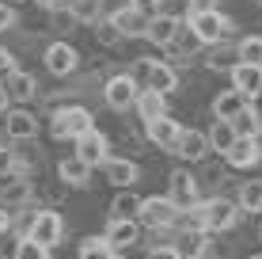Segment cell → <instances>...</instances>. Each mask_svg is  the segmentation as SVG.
I'll use <instances>...</instances> for the list:
<instances>
[{"label": "cell", "mask_w": 262, "mask_h": 259, "mask_svg": "<svg viewBox=\"0 0 262 259\" xmlns=\"http://www.w3.org/2000/svg\"><path fill=\"white\" fill-rule=\"evenodd\" d=\"M198 217H202V229H205V233L221 236V233H232V229L243 221V210H239L232 198L213 194V198H202V202H198Z\"/></svg>", "instance_id": "1"}, {"label": "cell", "mask_w": 262, "mask_h": 259, "mask_svg": "<svg viewBox=\"0 0 262 259\" xmlns=\"http://www.w3.org/2000/svg\"><path fill=\"white\" fill-rule=\"evenodd\" d=\"M137 221L144 229H152V233H167V229H175L179 221H183V210H179L167 194H152V198H141Z\"/></svg>", "instance_id": "2"}, {"label": "cell", "mask_w": 262, "mask_h": 259, "mask_svg": "<svg viewBox=\"0 0 262 259\" xmlns=\"http://www.w3.org/2000/svg\"><path fill=\"white\" fill-rule=\"evenodd\" d=\"M186 31H190L202 46H221L224 34L232 31V23H228V15H224V12L205 8V12H190V15H186Z\"/></svg>", "instance_id": "3"}, {"label": "cell", "mask_w": 262, "mask_h": 259, "mask_svg": "<svg viewBox=\"0 0 262 259\" xmlns=\"http://www.w3.org/2000/svg\"><path fill=\"white\" fill-rule=\"evenodd\" d=\"M92 126H95V118H92V111H88V107H57V111H53V118H50L53 141H76L80 133H88Z\"/></svg>", "instance_id": "4"}, {"label": "cell", "mask_w": 262, "mask_h": 259, "mask_svg": "<svg viewBox=\"0 0 262 259\" xmlns=\"http://www.w3.org/2000/svg\"><path fill=\"white\" fill-rule=\"evenodd\" d=\"M27 236L38 240L42 248H57L61 240H65V217H61L53 206L34 210V221H31V229H27Z\"/></svg>", "instance_id": "5"}, {"label": "cell", "mask_w": 262, "mask_h": 259, "mask_svg": "<svg viewBox=\"0 0 262 259\" xmlns=\"http://www.w3.org/2000/svg\"><path fill=\"white\" fill-rule=\"evenodd\" d=\"M167 198L175 202L179 210H190L202 202V183H198L194 172H186V168H175V172L167 175Z\"/></svg>", "instance_id": "6"}, {"label": "cell", "mask_w": 262, "mask_h": 259, "mask_svg": "<svg viewBox=\"0 0 262 259\" xmlns=\"http://www.w3.org/2000/svg\"><path fill=\"white\" fill-rule=\"evenodd\" d=\"M137 92H141L137 76L118 73V76H111V80L103 84V103L111 107V111H129V107L137 103Z\"/></svg>", "instance_id": "7"}, {"label": "cell", "mask_w": 262, "mask_h": 259, "mask_svg": "<svg viewBox=\"0 0 262 259\" xmlns=\"http://www.w3.org/2000/svg\"><path fill=\"white\" fill-rule=\"evenodd\" d=\"M141 73H144V88H152V92H164L171 95L179 88V69L167 65V61H156V57H141Z\"/></svg>", "instance_id": "8"}, {"label": "cell", "mask_w": 262, "mask_h": 259, "mask_svg": "<svg viewBox=\"0 0 262 259\" xmlns=\"http://www.w3.org/2000/svg\"><path fill=\"white\" fill-rule=\"evenodd\" d=\"M144 137H148L156 149H164V153H175L179 137H183V122H175L171 114H160V118L144 122Z\"/></svg>", "instance_id": "9"}, {"label": "cell", "mask_w": 262, "mask_h": 259, "mask_svg": "<svg viewBox=\"0 0 262 259\" xmlns=\"http://www.w3.org/2000/svg\"><path fill=\"white\" fill-rule=\"evenodd\" d=\"M209 236L213 233H205L202 225H175V240H171V244H175V252L183 259H202Z\"/></svg>", "instance_id": "10"}, {"label": "cell", "mask_w": 262, "mask_h": 259, "mask_svg": "<svg viewBox=\"0 0 262 259\" xmlns=\"http://www.w3.org/2000/svg\"><path fill=\"white\" fill-rule=\"evenodd\" d=\"M76 156L84 160V164H92V168H103L106 156H111V141H106V133H99L95 126L88 133H80V137H76Z\"/></svg>", "instance_id": "11"}, {"label": "cell", "mask_w": 262, "mask_h": 259, "mask_svg": "<svg viewBox=\"0 0 262 259\" xmlns=\"http://www.w3.org/2000/svg\"><path fill=\"white\" fill-rule=\"evenodd\" d=\"M111 27L122 34V38H141L144 34V27H148V15L141 12V8H133V4H122V8H114L111 15Z\"/></svg>", "instance_id": "12"}, {"label": "cell", "mask_w": 262, "mask_h": 259, "mask_svg": "<svg viewBox=\"0 0 262 259\" xmlns=\"http://www.w3.org/2000/svg\"><path fill=\"white\" fill-rule=\"evenodd\" d=\"M42 61H46V69L53 76H72L80 65V53L76 46H69V42H50L46 53H42Z\"/></svg>", "instance_id": "13"}, {"label": "cell", "mask_w": 262, "mask_h": 259, "mask_svg": "<svg viewBox=\"0 0 262 259\" xmlns=\"http://www.w3.org/2000/svg\"><path fill=\"white\" fill-rule=\"evenodd\" d=\"M232 76V88L243 95V99H258L262 95V65H247V61H236L228 69Z\"/></svg>", "instance_id": "14"}, {"label": "cell", "mask_w": 262, "mask_h": 259, "mask_svg": "<svg viewBox=\"0 0 262 259\" xmlns=\"http://www.w3.org/2000/svg\"><path fill=\"white\" fill-rule=\"evenodd\" d=\"M179 31H183V19H175V15H167V12H152L148 27H144V38H148L152 46H171V42L179 38Z\"/></svg>", "instance_id": "15"}, {"label": "cell", "mask_w": 262, "mask_h": 259, "mask_svg": "<svg viewBox=\"0 0 262 259\" xmlns=\"http://www.w3.org/2000/svg\"><path fill=\"white\" fill-rule=\"evenodd\" d=\"M4 133H8V141H31L38 133V118L27 107H8L4 111Z\"/></svg>", "instance_id": "16"}, {"label": "cell", "mask_w": 262, "mask_h": 259, "mask_svg": "<svg viewBox=\"0 0 262 259\" xmlns=\"http://www.w3.org/2000/svg\"><path fill=\"white\" fill-rule=\"evenodd\" d=\"M103 236L111 240L118 252H125V248H133V244L141 240V221H137V217H106Z\"/></svg>", "instance_id": "17"}, {"label": "cell", "mask_w": 262, "mask_h": 259, "mask_svg": "<svg viewBox=\"0 0 262 259\" xmlns=\"http://www.w3.org/2000/svg\"><path fill=\"white\" fill-rule=\"evenodd\" d=\"M4 92H8V99L12 103H31L34 95H38V80H34L31 73H27V69H8V76H4Z\"/></svg>", "instance_id": "18"}, {"label": "cell", "mask_w": 262, "mask_h": 259, "mask_svg": "<svg viewBox=\"0 0 262 259\" xmlns=\"http://www.w3.org/2000/svg\"><path fill=\"white\" fill-rule=\"evenodd\" d=\"M31 198H34V187L27 175H8V183L0 187V206L4 210H23V206H31Z\"/></svg>", "instance_id": "19"}, {"label": "cell", "mask_w": 262, "mask_h": 259, "mask_svg": "<svg viewBox=\"0 0 262 259\" xmlns=\"http://www.w3.org/2000/svg\"><path fill=\"white\" fill-rule=\"evenodd\" d=\"M258 160H262L258 137H236V141H232V149L224 153V164H228V168H255Z\"/></svg>", "instance_id": "20"}, {"label": "cell", "mask_w": 262, "mask_h": 259, "mask_svg": "<svg viewBox=\"0 0 262 259\" xmlns=\"http://www.w3.org/2000/svg\"><path fill=\"white\" fill-rule=\"evenodd\" d=\"M92 172H95V168H92V164H84V160H80L76 153L65 156V160L57 164V180L65 183V187H88V183H92Z\"/></svg>", "instance_id": "21"}, {"label": "cell", "mask_w": 262, "mask_h": 259, "mask_svg": "<svg viewBox=\"0 0 262 259\" xmlns=\"http://www.w3.org/2000/svg\"><path fill=\"white\" fill-rule=\"evenodd\" d=\"M103 175H106V183H114V187H133L137 175H141V168L133 164V160H125V156H106Z\"/></svg>", "instance_id": "22"}, {"label": "cell", "mask_w": 262, "mask_h": 259, "mask_svg": "<svg viewBox=\"0 0 262 259\" xmlns=\"http://www.w3.org/2000/svg\"><path fill=\"white\" fill-rule=\"evenodd\" d=\"M175 153L183 156V160H190V164L205 160V153H209V137H205V130H186L183 126V137H179Z\"/></svg>", "instance_id": "23"}, {"label": "cell", "mask_w": 262, "mask_h": 259, "mask_svg": "<svg viewBox=\"0 0 262 259\" xmlns=\"http://www.w3.org/2000/svg\"><path fill=\"white\" fill-rule=\"evenodd\" d=\"M232 130H236V137H262V114H258V107H251V99L236 111Z\"/></svg>", "instance_id": "24"}, {"label": "cell", "mask_w": 262, "mask_h": 259, "mask_svg": "<svg viewBox=\"0 0 262 259\" xmlns=\"http://www.w3.org/2000/svg\"><path fill=\"white\" fill-rule=\"evenodd\" d=\"M76 259H122V252H118V248H114L103 233H95V236H84V240H80Z\"/></svg>", "instance_id": "25"}, {"label": "cell", "mask_w": 262, "mask_h": 259, "mask_svg": "<svg viewBox=\"0 0 262 259\" xmlns=\"http://www.w3.org/2000/svg\"><path fill=\"white\" fill-rule=\"evenodd\" d=\"M133 107H137L141 122H152V118H160V114H167V95L144 88V92H137V103H133Z\"/></svg>", "instance_id": "26"}, {"label": "cell", "mask_w": 262, "mask_h": 259, "mask_svg": "<svg viewBox=\"0 0 262 259\" xmlns=\"http://www.w3.org/2000/svg\"><path fill=\"white\" fill-rule=\"evenodd\" d=\"M141 213V194L129 187H118V194L111 198V217H137Z\"/></svg>", "instance_id": "27"}, {"label": "cell", "mask_w": 262, "mask_h": 259, "mask_svg": "<svg viewBox=\"0 0 262 259\" xmlns=\"http://www.w3.org/2000/svg\"><path fill=\"white\" fill-rule=\"evenodd\" d=\"M205 137H209V153H228L232 149V141H236V130H232V122H224V118H216L213 126H209V133H205Z\"/></svg>", "instance_id": "28"}, {"label": "cell", "mask_w": 262, "mask_h": 259, "mask_svg": "<svg viewBox=\"0 0 262 259\" xmlns=\"http://www.w3.org/2000/svg\"><path fill=\"white\" fill-rule=\"evenodd\" d=\"M236 206H239L243 213H262V180H247V183H239Z\"/></svg>", "instance_id": "29"}, {"label": "cell", "mask_w": 262, "mask_h": 259, "mask_svg": "<svg viewBox=\"0 0 262 259\" xmlns=\"http://www.w3.org/2000/svg\"><path fill=\"white\" fill-rule=\"evenodd\" d=\"M243 103H247V99H243V95L236 92V88H228V92H221V95L213 99V118L232 122V118H236V111H239Z\"/></svg>", "instance_id": "30"}, {"label": "cell", "mask_w": 262, "mask_h": 259, "mask_svg": "<svg viewBox=\"0 0 262 259\" xmlns=\"http://www.w3.org/2000/svg\"><path fill=\"white\" fill-rule=\"evenodd\" d=\"M76 23H99L103 19V0H65Z\"/></svg>", "instance_id": "31"}, {"label": "cell", "mask_w": 262, "mask_h": 259, "mask_svg": "<svg viewBox=\"0 0 262 259\" xmlns=\"http://www.w3.org/2000/svg\"><path fill=\"white\" fill-rule=\"evenodd\" d=\"M236 61H247V65H262V34H247L236 46Z\"/></svg>", "instance_id": "32"}, {"label": "cell", "mask_w": 262, "mask_h": 259, "mask_svg": "<svg viewBox=\"0 0 262 259\" xmlns=\"http://www.w3.org/2000/svg\"><path fill=\"white\" fill-rule=\"evenodd\" d=\"M12 259H50V248H42L38 240H31V236H15Z\"/></svg>", "instance_id": "33"}, {"label": "cell", "mask_w": 262, "mask_h": 259, "mask_svg": "<svg viewBox=\"0 0 262 259\" xmlns=\"http://www.w3.org/2000/svg\"><path fill=\"white\" fill-rule=\"evenodd\" d=\"M160 12L175 15V19L186 23V15H190V0H160Z\"/></svg>", "instance_id": "34"}, {"label": "cell", "mask_w": 262, "mask_h": 259, "mask_svg": "<svg viewBox=\"0 0 262 259\" xmlns=\"http://www.w3.org/2000/svg\"><path fill=\"white\" fill-rule=\"evenodd\" d=\"M8 175H15V149L0 145V180H8Z\"/></svg>", "instance_id": "35"}, {"label": "cell", "mask_w": 262, "mask_h": 259, "mask_svg": "<svg viewBox=\"0 0 262 259\" xmlns=\"http://www.w3.org/2000/svg\"><path fill=\"white\" fill-rule=\"evenodd\" d=\"M99 42H103V46H118L122 42V34L111 27V19H99Z\"/></svg>", "instance_id": "36"}, {"label": "cell", "mask_w": 262, "mask_h": 259, "mask_svg": "<svg viewBox=\"0 0 262 259\" xmlns=\"http://www.w3.org/2000/svg\"><path fill=\"white\" fill-rule=\"evenodd\" d=\"M209 65H213V69H224V73H228V69L236 65V50H216Z\"/></svg>", "instance_id": "37"}, {"label": "cell", "mask_w": 262, "mask_h": 259, "mask_svg": "<svg viewBox=\"0 0 262 259\" xmlns=\"http://www.w3.org/2000/svg\"><path fill=\"white\" fill-rule=\"evenodd\" d=\"M144 259H183V255L175 252V244H156V248H148Z\"/></svg>", "instance_id": "38"}, {"label": "cell", "mask_w": 262, "mask_h": 259, "mask_svg": "<svg viewBox=\"0 0 262 259\" xmlns=\"http://www.w3.org/2000/svg\"><path fill=\"white\" fill-rule=\"evenodd\" d=\"M12 23H15V8L8 4V0H0V31H8Z\"/></svg>", "instance_id": "39"}, {"label": "cell", "mask_w": 262, "mask_h": 259, "mask_svg": "<svg viewBox=\"0 0 262 259\" xmlns=\"http://www.w3.org/2000/svg\"><path fill=\"white\" fill-rule=\"evenodd\" d=\"M133 8H141L144 15H152V12H160V0H129Z\"/></svg>", "instance_id": "40"}, {"label": "cell", "mask_w": 262, "mask_h": 259, "mask_svg": "<svg viewBox=\"0 0 262 259\" xmlns=\"http://www.w3.org/2000/svg\"><path fill=\"white\" fill-rule=\"evenodd\" d=\"M8 229H12V210L0 206V233H8Z\"/></svg>", "instance_id": "41"}, {"label": "cell", "mask_w": 262, "mask_h": 259, "mask_svg": "<svg viewBox=\"0 0 262 259\" xmlns=\"http://www.w3.org/2000/svg\"><path fill=\"white\" fill-rule=\"evenodd\" d=\"M205 8H216V0H190V12H205Z\"/></svg>", "instance_id": "42"}, {"label": "cell", "mask_w": 262, "mask_h": 259, "mask_svg": "<svg viewBox=\"0 0 262 259\" xmlns=\"http://www.w3.org/2000/svg\"><path fill=\"white\" fill-rule=\"evenodd\" d=\"M8 103H12V99H8V92H4V80H0V114L8 111Z\"/></svg>", "instance_id": "43"}, {"label": "cell", "mask_w": 262, "mask_h": 259, "mask_svg": "<svg viewBox=\"0 0 262 259\" xmlns=\"http://www.w3.org/2000/svg\"><path fill=\"white\" fill-rule=\"evenodd\" d=\"M38 4H42V8H50V12H53V8H61L65 0H38Z\"/></svg>", "instance_id": "44"}, {"label": "cell", "mask_w": 262, "mask_h": 259, "mask_svg": "<svg viewBox=\"0 0 262 259\" xmlns=\"http://www.w3.org/2000/svg\"><path fill=\"white\" fill-rule=\"evenodd\" d=\"M0 145H8V133L4 130H0Z\"/></svg>", "instance_id": "45"}, {"label": "cell", "mask_w": 262, "mask_h": 259, "mask_svg": "<svg viewBox=\"0 0 262 259\" xmlns=\"http://www.w3.org/2000/svg\"><path fill=\"white\" fill-rule=\"evenodd\" d=\"M247 259H262V252H251V255H247Z\"/></svg>", "instance_id": "46"}, {"label": "cell", "mask_w": 262, "mask_h": 259, "mask_svg": "<svg viewBox=\"0 0 262 259\" xmlns=\"http://www.w3.org/2000/svg\"><path fill=\"white\" fill-rule=\"evenodd\" d=\"M258 240H262V225H258Z\"/></svg>", "instance_id": "47"}, {"label": "cell", "mask_w": 262, "mask_h": 259, "mask_svg": "<svg viewBox=\"0 0 262 259\" xmlns=\"http://www.w3.org/2000/svg\"><path fill=\"white\" fill-rule=\"evenodd\" d=\"M8 4H19V0H8Z\"/></svg>", "instance_id": "48"}, {"label": "cell", "mask_w": 262, "mask_h": 259, "mask_svg": "<svg viewBox=\"0 0 262 259\" xmlns=\"http://www.w3.org/2000/svg\"><path fill=\"white\" fill-rule=\"evenodd\" d=\"M0 259H12V255H0Z\"/></svg>", "instance_id": "49"}]
</instances>
